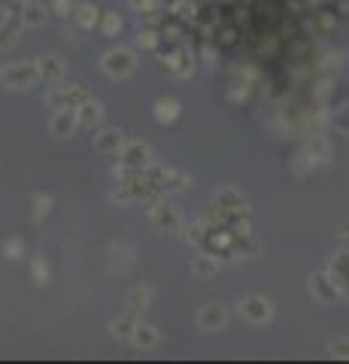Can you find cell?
Wrapping results in <instances>:
<instances>
[{
  "mask_svg": "<svg viewBox=\"0 0 349 364\" xmlns=\"http://www.w3.org/2000/svg\"><path fill=\"white\" fill-rule=\"evenodd\" d=\"M37 83H40L37 61H16V64L0 67V85L9 91H25V88H34Z\"/></svg>",
  "mask_w": 349,
  "mask_h": 364,
  "instance_id": "obj_1",
  "label": "cell"
},
{
  "mask_svg": "<svg viewBox=\"0 0 349 364\" xmlns=\"http://www.w3.org/2000/svg\"><path fill=\"white\" fill-rule=\"evenodd\" d=\"M100 67H104V73L110 79H128L137 70V58H134L131 49L116 46V49H110V52H104V58H100Z\"/></svg>",
  "mask_w": 349,
  "mask_h": 364,
  "instance_id": "obj_2",
  "label": "cell"
},
{
  "mask_svg": "<svg viewBox=\"0 0 349 364\" xmlns=\"http://www.w3.org/2000/svg\"><path fill=\"white\" fill-rule=\"evenodd\" d=\"M240 316L249 322V325H268L273 316V301L264 295H246L240 301Z\"/></svg>",
  "mask_w": 349,
  "mask_h": 364,
  "instance_id": "obj_3",
  "label": "cell"
},
{
  "mask_svg": "<svg viewBox=\"0 0 349 364\" xmlns=\"http://www.w3.org/2000/svg\"><path fill=\"white\" fill-rule=\"evenodd\" d=\"M213 204H219L222 210H228L231 216H246V212H249V200H246V195H243V191H237V188H231V186H225V188L215 191Z\"/></svg>",
  "mask_w": 349,
  "mask_h": 364,
  "instance_id": "obj_4",
  "label": "cell"
},
{
  "mask_svg": "<svg viewBox=\"0 0 349 364\" xmlns=\"http://www.w3.org/2000/svg\"><path fill=\"white\" fill-rule=\"evenodd\" d=\"M228 310L222 307V303H203V307L198 310V328L203 331H222V328H228Z\"/></svg>",
  "mask_w": 349,
  "mask_h": 364,
  "instance_id": "obj_5",
  "label": "cell"
},
{
  "mask_svg": "<svg viewBox=\"0 0 349 364\" xmlns=\"http://www.w3.org/2000/svg\"><path fill=\"white\" fill-rule=\"evenodd\" d=\"M76 128H82V125H79V113H76V109H70V107H67V109H55L52 121H49V131H52L58 140L73 137Z\"/></svg>",
  "mask_w": 349,
  "mask_h": 364,
  "instance_id": "obj_6",
  "label": "cell"
},
{
  "mask_svg": "<svg viewBox=\"0 0 349 364\" xmlns=\"http://www.w3.org/2000/svg\"><path fill=\"white\" fill-rule=\"evenodd\" d=\"M125 134H122L119 128H100L95 131V152L100 155H119L122 149H125Z\"/></svg>",
  "mask_w": 349,
  "mask_h": 364,
  "instance_id": "obj_7",
  "label": "cell"
},
{
  "mask_svg": "<svg viewBox=\"0 0 349 364\" xmlns=\"http://www.w3.org/2000/svg\"><path fill=\"white\" fill-rule=\"evenodd\" d=\"M37 70H40V79H46V83H61L67 73V61L55 52H46L37 58Z\"/></svg>",
  "mask_w": 349,
  "mask_h": 364,
  "instance_id": "obj_8",
  "label": "cell"
},
{
  "mask_svg": "<svg viewBox=\"0 0 349 364\" xmlns=\"http://www.w3.org/2000/svg\"><path fill=\"white\" fill-rule=\"evenodd\" d=\"M122 155V161H125V164H131V167H149V146L143 143V140H128L125 143V149L119 152Z\"/></svg>",
  "mask_w": 349,
  "mask_h": 364,
  "instance_id": "obj_9",
  "label": "cell"
},
{
  "mask_svg": "<svg viewBox=\"0 0 349 364\" xmlns=\"http://www.w3.org/2000/svg\"><path fill=\"white\" fill-rule=\"evenodd\" d=\"M191 277L194 279H213L215 273H219V258L213 255V252H198V255L191 258Z\"/></svg>",
  "mask_w": 349,
  "mask_h": 364,
  "instance_id": "obj_10",
  "label": "cell"
},
{
  "mask_svg": "<svg viewBox=\"0 0 349 364\" xmlns=\"http://www.w3.org/2000/svg\"><path fill=\"white\" fill-rule=\"evenodd\" d=\"M152 113H155V119L161 121V125H173L182 113V104L177 97H158L155 107H152Z\"/></svg>",
  "mask_w": 349,
  "mask_h": 364,
  "instance_id": "obj_11",
  "label": "cell"
},
{
  "mask_svg": "<svg viewBox=\"0 0 349 364\" xmlns=\"http://www.w3.org/2000/svg\"><path fill=\"white\" fill-rule=\"evenodd\" d=\"M337 279H341V277H325V273H316V277H310V291H316V298H319L322 303L334 301L337 298Z\"/></svg>",
  "mask_w": 349,
  "mask_h": 364,
  "instance_id": "obj_12",
  "label": "cell"
},
{
  "mask_svg": "<svg viewBox=\"0 0 349 364\" xmlns=\"http://www.w3.org/2000/svg\"><path fill=\"white\" fill-rule=\"evenodd\" d=\"M49 13H52V9H46L43 4H37V0H30V4H22L18 18H22V28H40V25H46Z\"/></svg>",
  "mask_w": 349,
  "mask_h": 364,
  "instance_id": "obj_13",
  "label": "cell"
},
{
  "mask_svg": "<svg viewBox=\"0 0 349 364\" xmlns=\"http://www.w3.org/2000/svg\"><path fill=\"white\" fill-rule=\"evenodd\" d=\"M76 113H79V125L88 128V131H95V128L104 125V107H100L97 100H85Z\"/></svg>",
  "mask_w": 349,
  "mask_h": 364,
  "instance_id": "obj_14",
  "label": "cell"
},
{
  "mask_svg": "<svg viewBox=\"0 0 349 364\" xmlns=\"http://www.w3.org/2000/svg\"><path fill=\"white\" fill-rule=\"evenodd\" d=\"M191 70H194V55H191V49L179 46L177 52H173V58H170V73L177 76V79H186V76H191Z\"/></svg>",
  "mask_w": 349,
  "mask_h": 364,
  "instance_id": "obj_15",
  "label": "cell"
},
{
  "mask_svg": "<svg viewBox=\"0 0 349 364\" xmlns=\"http://www.w3.org/2000/svg\"><path fill=\"white\" fill-rule=\"evenodd\" d=\"M18 30H22V18H0V52L16 49Z\"/></svg>",
  "mask_w": 349,
  "mask_h": 364,
  "instance_id": "obj_16",
  "label": "cell"
},
{
  "mask_svg": "<svg viewBox=\"0 0 349 364\" xmlns=\"http://www.w3.org/2000/svg\"><path fill=\"white\" fill-rule=\"evenodd\" d=\"M137 325H140V322H137V313L125 310V316H122V319H112V322H110V331H112V337H116V340H128V343H131Z\"/></svg>",
  "mask_w": 349,
  "mask_h": 364,
  "instance_id": "obj_17",
  "label": "cell"
},
{
  "mask_svg": "<svg viewBox=\"0 0 349 364\" xmlns=\"http://www.w3.org/2000/svg\"><path fill=\"white\" fill-rule=\"evenodd\" d=\"M152 295H155V291H152V286H137V289H131L128 291V310L131 313H137V316H140V313H146L149 307H152Z\"/></svg>",
  "mask_w": 349,
  "mask_h": 364,
  "instance_id": "obj_18",
  "label": "cell"
},
{
  "mask_svg": "<svg viewBox=\"0 0 349 364\" xmlns=\"http://www.w3.org/2000/svg\"><path fill=\"white\" fill-rule=\"evenodd\" d=\"M149 216V222L155 228H161V231H173V228H179V219H177V210H173L170 204H161L158 210H152V212H146Z\"/></svg>",
  "mask_w": 349,
  "mask_h": 364,
  "instance_id": "obj_19",
  "label": "cell"
},
{
  "mask_svg": "<svg viewBox=\"0 0 349 364\" xmlns=\"http://www.w3.org/2000/svg\"><path fill=\"white\" fill-rule=\"evenodd\" d=\"M131 343H134L137 349H155L158 343H161V334H158V328L155 325H140L134 328V337H131Z\"/></svg>",
  "mask_w": 349,
  "mask_h": 364,
  "instance_id": "obj_20",
  "label": "cell"
},
{
  "mask_svg": "<svg viewBox=\"0 0 349 364\" xmlns=\"http://www.w3.org/2000/svg\"><path fill=\"white\" fill-rule=\"evenodd\" d=\"M100 9L95 6V4H79L76 6V13H73V18H76V25L82 28V30H91L95 25H100Z\"/></svg>",
  "mask_w": 349,
  "mask_h": 364,
  "instance_id": "obj_21",
  "label": "cell"
},
{
  "mask_svg": "<svg viewBox=\"0 0 349 364\" xmlns=\"http://www.w3.org/2000/svg\"><path fill=\"white\" fill-rule=\"evenodd\" d=\"M64 97H67V107L70 109H79L85 100H91V95H88V88L85 85H64Z\"/></svg>",
  "mask_w": 349,
  "mask_h": 364,
  "instance_id": "obj_22",
  "label": "cell"
},
{
  "mask_svg": "<svg viewBox=\"0 0 349 364\" xmlns=\"http://www.w3.org/2000/svg\"><path fill=\"white\" fill-rule=\"evenodd\" d=\"M158 40H161V28L140 25V30H137V46L140 49H158Z\"/></svg>",
  "mask_w": 349,
  "mask_h": 364,
  "instance_id": "obj_23",
  "label": "cell"
},
{
  "mask_svg": "<svg viewBox=\"0 0 349 364\" xmlns=\"http://www.w3.org/2000/svg\"><path fill=\"white\" fill-rule=\"evenodd\" d=\"M122 28H125V22H122L119 13H112V9H110V13L100 16V30H104V37H119Z\"/></svg>",
  "mask_w": 349,
  "mask_h": 364,
  "instance_id": "obj_24",
  "label": "cell"
},
{
  "mask_svg": "<svg viewBox=\"0 0 349 364\" xmlns=\"http://www.w3.org/2000/svg\"><path fill=\"white\" fill-rule=\"evenodd\" d=\"M30 204H34V219H37V222H43L49 212H52V204H55V200H52V195H43V191H37V195L30 198Z\"/></svg>",
  "mask_w": 349,
  "mask_h": 364,
  "instance_id": "obj_25",
  "label": "cell"
},
{
  "mask_svg": "<svg viewBox=\"0 0 349 364\" xmlns=\"http://www.w3.org/2000/svg\"><path fill=\"white\" fill-rule=\"evenodd\" d=\"M30 277H34L37 286H46V282H49V265H46V258H34V261H30Z\"/></svg>",
  "mask_w": 349,
  "mask_h": 364,
  "instance_id": "obj_26",
  "label": "cell"
},
{
  "mask_svg": "<svg viewBox=\"0 0 349 364\" xmlns=\"http://www.w3.org/2000/svg\"><path fill=\"white\" fill-rule=\"evenodd\" d=\"M46 107L49 109H67V97H64V85H55L46 95Z\"/></svg>",
  "mask_w": 349,
  "mask_h": 364,
  "instance_id": "obj_27",
  "label": "cell"
},
{
  "mask_svg": "<svg viewBox=\"0 0 349 364\" xmlns=\"http://www.w3.org/2000/svg\"><path fill=\"white\" fill-rule=\"evenodd\" d=\"M134 198H137V191L131 188V186H119L116 191H112V204H119V207L134 204Z\"/></svg>",
  "mask_w": 349,
  "mask_h": 364,
  "instance_id": "obj_28",
  "label": "cell"
},
{
  "mask_svg": "<svg viewBox=\"0 0 349 364\" xmlns=\"http://www.w3.org/2000/svg\"><path fill=\"white\" fill-rule=\"evenodd\" d=\"M49 9H52L55 18H70L76 6H73V0H52V6H49Z\"/></svg>",
  "mask_w": 349,
  "mask_h": 364,
  "instance_id": "obj_29",
  "label": "cell"
},
{
  "mask_svg": "<svg viewBox=\"0 0 349 364\" xmlns=\"http://www.w3.org/2000/svg\"><path fill=\"white\" fill-rule=\"evenodd\" d=\"M4 255H6V258H22V255H25V243L18 240V237H9V240L4 243Z\"/></svg>",
  "mask_w": 349,
  "mask_h": 364,
  "instance_id": "obj_30",
  "label": "cell"
},
{
  "mask_svg": "<svg viewBox=\"0 0 349 364\" xmlns=\"http://www.w3.org/2000/svg\"><path fill=\"white\" fill-rule=\"evenodd\" d=\"M194 9H198V6H194L191 0H173V4H170V13H177L179 18H191Z\"/></svg>",
  "mask_w": 349,
  "mask_h": 364,
  "instance_id": "obj_31",
  "label": "cell"
},
{
  "mask_svg": "<svg viewBox=\"0 0 349 364\" xmlns=\"http://www.w3.org/2000/svg\"><path fill=\"white\" fill-rule=\"evenodd\" d=\"M161 37L170 40V43H177V40L182 37V25H179V22H164V25H161Z\"/></svg>",
  "mask_w": 349,
  "mask_h": 364,
  "instance_id": "obj_32",
  "label": "cell"
},
{
  "mask_svg": "<svg viewBox=\"0 0 349 364\" xmlns=\"http://www.w3.org/2000/svg\"><path fill=\"white\" fill-rule=\"evenodd\" d=\"M189 186H191V176H189V174H173L167 191H186Z\"/></svg>",
  "mask_w": 349,
  "mask_h": 364,
  "instance_id": "obj_33",
  "label": "cell"
},
{
  "mask_svg": "<svg viewBox=\"0 0 349 364\" xmlns=\"http://www.w3.org/2000/svg\"><path fill=\"white\" fill-rule=\"evenodd\" d=\"M337 237H341L343 246H349V225H343V231H341V234H337Z\"/></svg>",
  "mask_w": 349,
  "mask_h": 364,
  "instance_id": "obj_34",
  "label": "cell"
}]
</instances>
